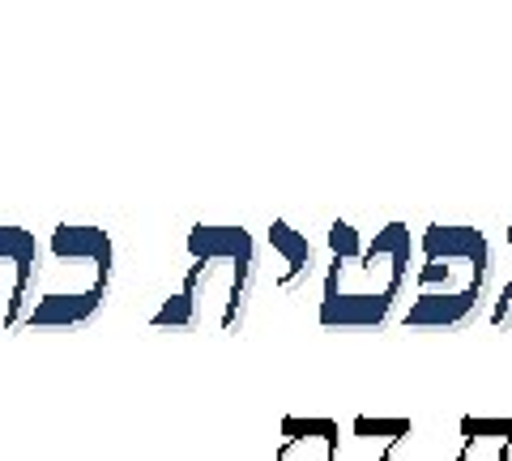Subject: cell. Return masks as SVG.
Segmentation results:
<instances>
[{
	"label": "cell",
	"instance_id": "2",
	"mask_svg": "<svg viewBox=\"0 0 512 461\" xmlns=\"http://www.w3.org/2000/svg\"><path fill=\"white\" fill-rule=\"evenodd\" d=\"M355 248H359L355 227L338 222V227H333V252H338V257H333V261H342L346 269H359L363 282H367L359 308H355V316H350V325H380L384 316H389L393 299L402 295V286H406L410 235H406L402 222H393V227H384L380 240L367 248V257H359Z\"/></svg>",
	"mask_w": 512,
	"mask_h": 461
},
{
	"label": "cell",
	"instance_id": "1",
	"mask_svg": "<svg viewBox=\"0 0 512 461\" xmlns=\"http://www.w3.org/2000/svg\"><path fill=\"white\" fill-rule=\"evenodd\" d=\"M491 274V248L474 227H427L419 299L406 312V325H461L483 299Z\"/></svg>",
	"mask_w": 512,
	"mask_h": 461
},
{
	"label": "cell",
	"instance_id": "3",
	"mask_svg": "<svg viewBox=\"0 0 512 461\" xmlns=\"http://www.w3.org/2000/svg\"><path fill=\"white\" fill-rule=\"evenodd\" d=\"M508 308H512V282L504 286V304H500V308H495V316H500V312H508Z\"/></svg>",
	"mask_w": 512,
	"mask_h": 461
}]
</instances>
